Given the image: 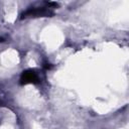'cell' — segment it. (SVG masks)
I'll return each instance as SVG.
<instances>
[{
	"mask_svg": "<svg viewBox=\"0 0 129 129\" xmlns=\"http://www.w3.org/2000/svg\"><path fill=\"white\" fill-rule=\"evenodd\" d=\"M53 15V12L48 7H37V8H29L25 12L22 13V18L26 17H39V16H50Z\"/></svg>",
	"mask_w": 129,
	"mask_h": 129,
	"instance_id": "1",
	"label": "cell"
},
{
	"mask_svg": "<svg viewBox=\"0 0 129 129\" xmlns=\"http://www.w3.org/2000/svg\"><path fill=\"white\" fill-rule=\"evenodd\" d=\"M21 84H28V83H37L38 76L33 71H25L22 73L20 78Z\"/></svg>",
	"mask_w": 129,
	"mask_h": 129,
	"instance_id": "2",
	"label": "cell"
},
{
	"mask_svg": "<svg viewBox=\"0 0 129 129\" xmlns=\"http://www.w3.org/2000/svg\"><path fill=\"white\" fill-rule=\"evenodd\" d=\"M2 40H3V38H0V42H1V41H2Z\"/></svg>",
	"mask_w": 129,
	"mask_h": 129,
	"instance_id": "3",
	"label": "cell"
}]
</instances>
